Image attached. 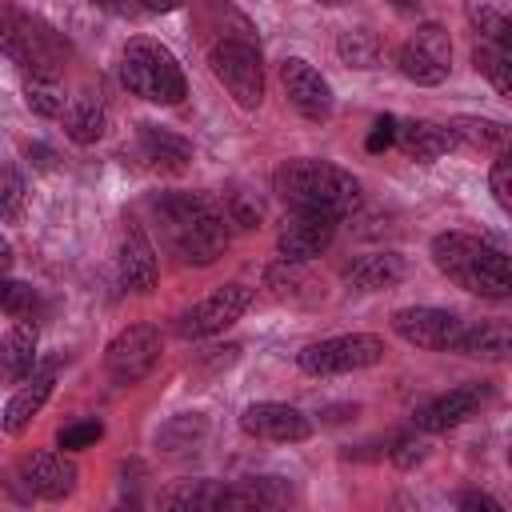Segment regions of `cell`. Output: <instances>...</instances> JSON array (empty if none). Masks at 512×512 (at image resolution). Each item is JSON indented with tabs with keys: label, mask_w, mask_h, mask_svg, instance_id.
<instances>
[{
	"label": "cell",
	"mask_w": 512,
	"mask_h": 512,
	"mask_svg": "<svg viewBox=\"0 0 512 512\" xmlns=\"http://www.w3.org/2000/svg\"><path fill=\"white\" fill-rule=\"evenodd\" d=\"M160 216L164 244L180 264H216L228 248V216L224 204L208 192H160L152 200Z\"/></svg>",
	"instance_id": "cell-1"
},
{
	"label": "cell",
	"mask_w": 512,
	"mask_h": 512,
	"mask_svg": "<svg viewBox=\"0 0 512 512\" xmlns=\"http://www.w3.org/2000/svg\"><path fill=\"white\" fill-rule=\"evenodd\" d=\"M432 264L464 292L472 296H488V300H504L512 292V272H508V256L472 232H440L432 236Z\"/></svg>",
	"instance_id": "cell-2"
},
{
	"label": "cell",
	"mask_w": 512,
	"mask_h": 512,
	"mask_svg": "<svg viewBox=\"0 0 512 512\" xmlns=\"http://www.w3.org/2000/svg\"><path fill=\"white\" fill-rule=\"evenodd\" d=\"M272 188L292 208H316L332 216H348L360 208V180L332 160H284L272 176Z\"/></svg>",
	"instance_id": "cell-3"
},
{
	"label": "cell",
	"mask_w": 512,
	"mask_h": 512,
	"mask_svg": "<svg viewBox=\"0 0 512 512\" xmlns=\"http://www.w3.org/2000/svg\"><path fill=\"white\" fill-rule=\"evenodd\" d=\"M120 84L148 100V104H180L188 96V80L180 60L172 56L168 44L152 40V36H136L124 44L120 52Z\"/></svg>",
	"instance_id": "cell-4"
},
{
	"label": "cell",
	"mask_w": 512,
	"mask_h": 512,
	"mask_svg": "<svg viewBox=\"0 0 512 512\" xmlns=\"http://www.w3.org/2000/svg\"><path fill=\"white\" fill-rule=\"evenodd\" d=\"M208 68L244 112L260 108V100H264V64H260V52H256L252 40H236V36L216 40L212 52H208Z\"/></svg>",
	"instance_id": "cell-5"
},
{
	"label": "cell",
	"mask_w": 512,
	"mask_h": 512,
	"mask_svg": "<svg viewBox=\"0 0 512 512\" xmlns=\"http://www.w3.org/2000/svg\"><path fill=\"white\" fill-rule=\"evenodd\" d=\"M384 340L372 336V332H352V336H328V340H316L308 344L296 364L308 372V376H336V372H360V368H372L384 360Z\"/></svg>",
	"instance_id": "cell-6"
},
{
	"label": "cell",
	"mask_w": 512,
	"mask_h": 512,
	"mask_svg": "<svg viewBox=\"0 0 512 512\" xmlns=\"http://www.w3.org/2000/svg\"><path fill=\"white\" fill-rule=\"evenodd\" d=\"M396 68L412 84H444L452 68V40L444 24H420L400 48H396Z\"/></svg>",
	"instance_id": "cell-7"
},
{
	"label": "cell",
	"mask_w": 512,
	"mask_h": 512,
	"mask_svg": "<svg viewBox=\"0 0 512 512\" xmlns=\"http://www.w3.org/2000/svg\"><path fill=\"white\" fill-rule=\"evenodd\" d=\"M252 304V288L244 280H228L220 284L212 296H204L200 304H192L180 320H176V332L184 340H200V336H216L224 332L228 324H236Z\"/></svg>",
	"instance_id": "cell-8"
},
{
	"label": "cell",
	"mask_w": 512,
	"mask_h": 512,
	"mask_svg": "<svg viewBox=\"0 0 512 512\" xmlns=\"http://www.w3.org/2000/svg\"><path fill=\"white\" fill-rule=\"evenodd\" d=\"M160 360V328L156 324H128L112 336L104 352V368L112 384H140Z\"/></svg>",
	"instance_id": "cell-9"
},
{
	"label": "cell",
	"mask_w": 512,
	"mask_h": 512,
	"mask_svg": "<svg viewBox=\"0 0 512 512\" xmlns=\"http://www.w3.org/2000/svg\"><path fill=\"white\" fill-rule=\"evenodd\" d=\"M464 320L448 308H432V304H416V308H400L392 312V332L412 344V348H428V352H452L456 336H460Z\"/></svg>",
	"instance_id": "cell-10"
},
{
	"label": "cell",
	"mask_w": 512,
	"mask_h": 512,
	"mask_svg": "<svg viewBox=\"0 0 512 512\" xmlns=\"http://www.w3.org/2000/svg\"><path fill=\"white\" fill-rule=\"evenodd\" d=\"M336 220L332 212H316V208H296L292 220H284L280 236H276V252L280 260H292V264H308L316 260L332 236H336Z\"/></svg>",
	"instance_id": "cell-11"
},
{
	"label": "cell",
	"mask_w": 512,
	"mask_h": 512,
	"mask_svg": "<svg viewBox=\"0 0 512 512\" xmlns=\"http://www.w3.org/2000/svg\"><path fill=\"white\" fill-rule=\"evenodd\" d=\"M16 480L28 488V496H40V500H64L76 492V480H80V468L72 456H64V448H40V452H28L20 460V472Z\"/></svg>",
	"instance_id": "cell-12"
},
{
	"label": "cell",
	"mask_w": 512,
	"mask_h": 512,
	"mask_svg": "<svg viewBox=\"0 0 512 512\" xmlns=\"http://www.w3.org/2000/svg\"><path fill=\"white\" fill-rule=\"evenodd\" d=\"M240 428L256 440H272V444H300V440L312 436V420L300 408L280 404V400L248 404L244 416H240Z\"/></svg>",
	"instance_id": "cell-13"
},
{
	"label": "cell",
	"mask_w": 512,
	"mask_h": 512,
	"mask_svg": "<svg viewBox=\"0 0 512 512\" xmlns=\"http://www.w3.org/2000/svg\"><path fill=\"white\" fill-rule=\"evenodd\" d=\"M280 84L288 104L304 116V120H328L332 116V84L300 56H288L280 64Z\"/></svg>",
	"instance_id": "cell-14"
},
{
	"label": "cell",
	"mask_w": 512,
	"mask_h": 512,
	"mask_svg": "<svg viewBox=\"0 0 512 512\" xmlns=\"http://www.w3.org/2000/svg\"><path fill=\"white\" fill-rule=\"evenodd\" d=\"M56 372H60V360H44V364H36V368L24 376V384L12 392V400L4 404V416H0V428H4L8 436H20V432L32 424V416L44 408V400H48L52 388H56Z\"/></svg>",
	"instance_id": "cell-15"
},
{
	"label": "cell",
	"mask_w": 512,
	"mask_h": 512,
	"mask_svg": "<svg viewBox=\"0 0 512 512\" xmlns=\"http://www.w3.org/2000/svg\"><path fill=\"white\" fill-rule=\"evenodd\" d=\"M488 400V384L472 380V384H460L436 400H428L424 408H416V428L420 432H448L456 424H464L468 416H476V408Z\"/></svg>",
	"instance_id": "cell-16"
},
{
	"label": "cell",
	"mask_w": 512,
	"mask_h": 512,
	"mask_svg": "<svg viewBox=\"0 0 512 512\" xmlns=\"http://www.w3.org/2000/svg\"><path fill=\"white\" fill-rule=\"evenodd\" d=\"M116 268H120V284L132 288V292H152L156 288V248L152 240L144 236V228L136 220L124 224L120 232V256H116Z\"/></svg>",
	"instance_id": "cell-17"
},
{
	"label": "cell",
	"mask_w": 512,
	"mask_h": 512,
	"mask_svg": "<svg viewBox=\"0 0 512 512\" xmlns=\"http://www.w3.org/2000/svg\"><path fill=\"white\" fill-rule=\"evenodd\" d=\"M292 504V484L284 476H248L240 484H224L220 512H272Z\"/></svg>",
	"instance_id": "cell-18"
},
{
	"label": "cell",
	"mask_w": 512,
	"mask_h": 512,
	"mask_svg": "<svg viewBox=\"0 0 512 512\" xmlns=\"http://www.w3.org/2000/svg\"><path fill=\"white\" fill-rule=\"evenodd\" d=\"M36 344H40L36 320L32 316H16V324L0 340V380L4 384H20L36 368Z\"/></svg>",
	"instance_id": "cell-19"
},
{
	"label": "cell",
	"mask_w": 512,
	"mask_h": 512,
	"mask_svg": "<svg viewBox=\"0 0 512 512\" xmlns=\"http://www.w3.org/2000/svg\"><path fill=\"white\" fill-rule=\"evenodd\" d=\"M136 156L156 168V172H184L192 164V144L168 128H156V124H140V136H136Z\"/></svg>",
	"instance_id": "cell-20"
},
{
	"label": "cell",
	"mask_w": 512,
	"mask_h": 512,
	"mask_svg": "<svg viewBox=\"0 0 512 512\" xmlns=\"http://www.w3.org/2000/svg\"><path fill=\"white\" fill-rule=\"evenodd\" d=\"M392 144L416 164H432V160H440L444 152L456 148L452 132L444 124H432V120H396V140Z\"/></svg>",
	"instance_id": "cell-21"
},
{
	"label": "cell",
	"mask_w": 512,
	"mask_h": 512,
	"mask_svg": "<svg viewBox=\"0 0 512 512\" xmlns=\"http://www.w3.org/2000/svg\"><path fill=\"white\" fill-rule=\"evenodd\" d=\"M344 284L356 292H380L404 280V256L400 252H364L344 264Z\"/></svg>",
	"instance_id": "cell-22"
},
{
	"label": "cell",
	"mask_w": 512,
	"mask_h": 512,
	"mask_svg": "<svg viewBox=\"0 0 512 512\" xmlns=\"http://www.w3.org/2000/svg\"><path fill=\"white\" fill-rule=\"evenodd\" d=\"M452 352L460 356H476V360H504L512 352V328L504 320H480V324H464Z\"/></svg>",
	"instance_id": "cell-23"
},
{
	"label": "cell",
	"mask_w": 512,
	"mask_h": 512,
	"mask_svg": "<svg viewBox=\"0 0 512 512\" xmlns=\"http://www.w3.org/2000/svg\"><path fill=\"white\" fill-rule=\"evenodd\" d=\"M456 140V148H472V152H504L508 148V124L488 120V116H452L444 124Z\"/></svg>",
	"instance_id": "cell-24"
},
{
	"label": "cell",
	"mask_w": 512,
	"mask_h": 512,
	"mask_svg": "<svg viewBox=\"0 0 512 512\" xmlns=\"http://www.w3.org/2000/svg\"><path fill=\"white\" fill-rule=\"evenodd\" d=\"M224 500V484L196 476V480H176L168 492H160V504L172 512H220Z\"/></svg>",
	"instance_id": "cell-25"
},
{
	"label": "cell",
	"mask_w": 512,
	"mask_h": 512,
	"mask_svg": "<svg viewBox=\"0 0 512 512\" xmlns=\"http://www.w3.org/2000/svg\"><path fill=\"white\" fill-rule=\"evenodd\" d=\"M60 116H64V136L72 144H96L104 136V128H108V112H104V104L96 96L68 100Z\"/></svg>",
	"instance_id": "cell-26"
},
{
	"label": "cell",
	"mask_w": 512,
	"mask_h": 512,
	"mask_svg": "<svg viewBox=\"0 0 512 512\" xmlns=\"http://www.w3.org/2000/svg\"><path fill=\"white\" fill-rule=\"evenodd\" d=\"M264 284L276 300H288V304H312L320 296L316 280L304 272V264H292V260H280L264 272Z\"/></svg>",
	"instance_id": "cell-27"
},
{
	"label": "cell",
	"mask_w": 512,
	"mask_h": 512,
	"mask_svg": "<svg viewBox=\"0 0 512 512\" xmlns=\"http://www.w3.org/2000/svg\"><path fill=\"white\" fill-rule=\"evenodd\" d=\"M24 104H28L36 116H44V120H56V116L64 112L68 96H64V88H60V80H56V76L24 72Z\"/></svg>",
	"instance_id": "cell-28"
},
{
	"label": "cell",
	"mask_w": 512,
	"mask_h": 512,
	"mask_svg": "<svg viewBox=\"0 0 512 512\" xmlns=\"http://www.w3.org/2000/svg\"><path fill=\"white\" fill-rule=\"evenodd\" d=\"M336 56L352 68H372L380 60V36L372 28H344L336 36Z\"/></svg>",
	"instance_id": "cell-29"
},
{
	"label": "cell",
	"mask_w": 512,
	"mask_h": 512,
	"mask_svg": "<svg viewBox=\"0 0 512 512\" xmlns=\"http://www.w3.org/2000/svg\"><path fill=\"white\" fill-rule=\"evenodd\" d=\"M204 432H208V420H204L200 412H184V416L168 420V424L156 432V444H160L164 452H188V448H196V444L204 440Z\"/></svg>",
	"instance_id": "cell-30"
},
{
	"label": "cell",
	"mask_w": 512,
	"mask_h": 512,
	"mask_svg": "<svg viewBox=\"0 0 512 512\" xmlns=\"http://www.w3.org/2000/svg\"><path fill=\"white\" fill-rule=\"evenodd\" d=\"M472 60H476V72H484L488 76V84L500 92V96H508L512 92V48H500V44H476V52H472Z\"/></svg>",
	"instance_id": "cell-31"
},
{
	"label": "cell",
	"mask_w": 512,
	"mask_h": 512,
	"mask_svg": "<svg viewBox=\"0 0 512 512\" xmlns=\"http://www.w3.org/2000/svg\"><path fill=\"white\" fill-rule=\"evenodd\" d=\"M468 20L476 28V36L484 44H500V48H512V24L500 8L492 4H480V0H468Z\"/></svg>",
	"instance_id": "cell-32"
},
{
	"label": "cell",
	"mask_w": 512,
	"mask_h": 512,
	"mask_svg": "<svg viewBox=\"0 0 512 512\" xmlns=\"http://www.w3.org/2000/svg\"><path fill=\"white\" fill-rule=\"evenodd\" d=\"M0 52L28 72V44H24V12L12 0H0Z\"/></svg>",
	"instance_id": "cell-33"
},
{
	"label": "cell",
	"mask_w": 512,
	"mask_h": 512,
	"mask_svg": "<svg viewBox=\"0 0 512 512\" xmlns=\"http://www.w3.org/2000/svg\"><path fill=\"white\" fill-rule=\"evenodd\" d=\"M24 200H28V184L16 168H0V220L16 224L24 216Z\"/></svg>",
	"instance_id": "cell-34"
},
{
	"label": "cell",
	"mask_w": 512,
	"mask_h": 512,
	"mask_svg": "<svg viewBox=\"0 0 512 512\" xmlns=\"http://www.w3.org/2000/svg\"><path fill=\"white\" fill-rule=\"evenodd\" d=\"M220 204H224V216H228V224H236V228H256V224H260V216H264L260 200H256L252 192H244V188L228 192Z\"/></svg>",
	"instance_id": "cell-35"
},
{
	"label": "cell",
	"mask_w": 512,
	"mask_h": 512,
	"mask_svg": "<svg viewBox=\"0 0 512 512\" xmlns=\"http://www.w3.org/2000/svg\"><path fill=\"white\" fill-rule=\"evenodd\" d=\"M32 308H36V288L24 284V280L0 276V312H8V316H32Z\"/></svg>",
	"instance_id": "cell-36"
},
{
	"label": "cell",
	"mask_w": 512,
	"mask_h": 512,
	"mask_svg": "<svg viewBox=\"0 0 512 512\" xmlns=\"http://www.w3.org/2000/svg\"><path fill=\"white\" fill-rule=\"evenodd\" d=\"M104 436V424L96 420V416H88V420H72V424H64L60 432H56V448H64V452H76V448H88V444H96Z\"/></svg>",
	"instance_id": "cell-37"
},
{
	"label": "cell",
	"mask_w": 512,
	"mask_h": 512,
	"mask_svg": "<svg viewBox=\"0 0 512 512\" xmlns=\"http://www.w3.org/2000/svg\"><path fill=\"white\" fill-rule=\"evenodd\" d=\"M488 188L500 204V212H512V156L508 148L492 156V168H488Z\"/></svg>",
	"instance_id": "cell-38"
},
{
	"label": "cell",
	"mask_w": 512,
	"mask_h": 512,
	"mask_svg": "<svg viewBox=\"0 0 512 512\" xmlns=\"http://www.w3.org/2000/svg\"><path fill=\"white\" fill-rule=\"evenodd\" d=\"M424 456H428V440H424V436H404V440H396V448H392V464H396V468H416Z\"/></svg>",
	"instance_id": "cell-39"
},
{
	"label": "cell",
	"mask_w": 512,
	"mask_h": 512,
	"mask_svg": "<svg viewBox=\"0 0 512 512\" xmlns=\"http://www.w3.org/2000/svg\"><path fill=\"white\" fill-rule=\"evenodd\" d=\"M392 140H396V116H376V124L364 140L368 152H384V148H392Z\"/></svg>",
	"instance_id": "cell-40"
},
{
	"label": "cell",
	"mask_w": 512,
	"mask_h": 512,
	"mask_svg": "<svg viewBox=\"0 0 512 512\" xmlns=\"http://www.w3.org/2000/svg\"><path fill=\"white\" fill-rule=\"evenodd\" d=\"M460 508H488V512H504V504L496 500V496H488V492H460V500H456Z\"/></svg>",
	"instance_id": "cell-41"
},
{
	"label": "cell",
	"mask_w": 512,
	"mask_h": 512,
	"mask_svg": "<svg viewBox=\"0 0 512 512\" xmlns=\"http://www.w3.org/2000/svg\"><path fill=\"white\" fill-rule=\"evenodd\" d=\"M388 4H392L400 16H416V12H420V0H388Z\"/></svg>",
	"instance_id": "cell-42"
},
{
	"label": "cell",
	"mask_w": 512,
	"mask_h": 512,
	"mask_svg": "<svg viewBox=\"0 0 512 512\" xmlns=\"http://www.w3.org/2000/svg\"><path fill=\"white\" fill-rule=\"evenodd\" d=\"M148 12H172V8H180V0H140Z\"/></svg>",
	"instance_id": "cell-43"
},
{
	"label": "cell",
	"mask_w": 512,
	"mask_h": 512,
	"mask_svg": "<svg viewBox=\"0 0 512 512\" xmlns=\"http://www.w3.org/2000/svg\"><path fill=\"white\" fill-rule=\"evenodd\" d=\"M8 264H12V244H8L4 236H0V272H4Z\"/></svg>",
	"instance_id": "cell-44"
}]
</instances>
